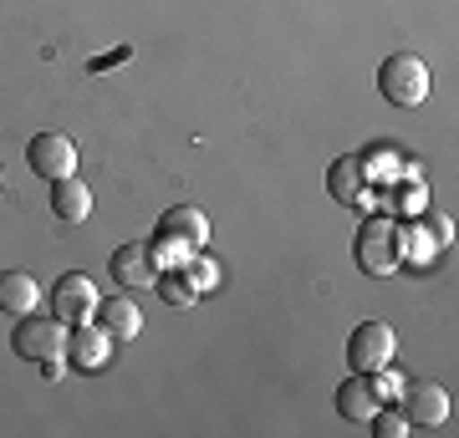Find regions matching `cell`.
<instances>
[{
	"mask_svg": "<svg viewBox=\"0 0 459 438\" xmlns=\"http://www.w3.org/2000/svg\"><path fill=\"white\" fill-rule=\"evenodd\" d=\"M377 92L394 102V107H419L429 98V66L424 56H413V51H394L388 62L377 66Z\"/></svg>",
	"mask_w": 459,
	"mask_h": 438,
	"instance_id": "1",
	"label": "cell"
},
{
	"mask_svg": "<svg viewBox=\"0 0 459 438\" xmlns=\"http://www.w3.org/2000/svg\"><path fill=\"white\" fill-rule=\"evenodd\" d=\"M11 352L21 362H36V367H47V362H62L66 357V322L56 316H21V326L11 331Z\"/></svg>",
	"mask_w": 459,
	"mask_h": 438,
	"instance_id": "2",
	"label": "cell"
},
{
	"mask_svg": "<svg viewBox=\"0 0 459 438\" xmlns=\"http://www.w3.org/2000/svg\"><path fill=\"white\" fill-rule=\"evenodd\" d=\"M394 403H398V413L409 418V428H444V423H449V413H455V398H449V388L429 382V377H413V382H403Z\"/></svg>",
	"mask_w": 459,
	"mask_h": 438,
	"instance_id": "3",
	"label": "cell"
},
{
	"mask_svg": "<svg viewBox=\"0 0 459 438\" xmlns=\"http://www.w3.org/2000/svg\"><path fill=\"white\" fill-rule=\"evenodd\" d=\"M352 255H358V271H368V276H394L398 265H403V255H398V225L394 219H362Z\"/></svg>",
	"mask_w": 459,
	"mask_h": 438,
	"instance_id": "4",
	"label": "cell"
},
{
	"mask_svg": "<svg viewBox=\"0 0 459 438\" xmlns=\"http://www.w3.org/2000/svg\"><path fill=\"white\" fill-rule=\"evenodd\" d=\"M394 352H398V337L388 322H362L347 337V367L352 373H377V367L394 362Z\"/></svg>",
	"mask_w": 459,
	"mask_h": 438,
	"instance_id": "5",
	"label": "cell"
},
{
	"mask_svg": "<svg viewBox=\"0 0 459 438\" xmlns=\"http://www.w3.org/2000/svg\"><path fill=\"white\" fill-rule=\"evenodd\" d=\"M26 163H31L36 179H66V174H77V143L66 138V133H36L31 143H26Z\"/></svg>",
	"mask_w": 459,
	"mask_h": 438,
	"instance_id": "6",
	"label": "cell"
},
{
	"mask_svg": "<svg viewBox=\"0 0 459 438\" xmlns=\"http://www.w3.org/2000/svg\"><path fill=\"white\" fill-rule=\"evenodd\" d=\"M108 357H113V337H108L92 316L66 326V357H62L66 367H77V373H102Z\"/></svg>",
	"mask_w": 459,
	"mask_h": 438,
	"instance_id": "7",
	"label": "cell"
},
{
	"mask_svg": "<svg viewBox=\"0 0 459 438\" xmlns=\"http://www.w3.org/2000/svg\"><path fill=\"white\" fill-rule=\"evenodd\" d=\"M98 286H92V280L82 276V271H66L62 280H56V286H51V316H56V322H87V316H92V311H98Z\"/></svg>",
	"mask_w": 459,
	"mask_h": 438,
	"instance_id": "8",
	"label": "cell"
},
{
	"mask_svg": "<svg viewBox=\"0 0 459 438\" xmlns=\"http://www.w3.org/2000/svg\"><path fill=\"white\" fill-rule=\"evenodd\" d=\"M327 194L347 210H368V163L358 153H342L327 163Z\"/></svg>",
	"mask_w": 459,
	"mask_h": 438,
	"instance_id": "9",
	"label": "cell"
},
{
	"mask_svg": "<svg viewBox=\"0 0 459 438\" xmlns=\"http://www.w3.org/2000/svg\"><path fill=\"white\" fill-rule=\"evenodd\" d=\"M108 276H113V286H123V291H143V286L159 280V265H153V255H148V245L128 240V245H117L113 250Z\"/></svg>",
	"mask_w": 459,
	"mask_h": 438,
	"instance_id": "10",
	"label": "cell"
},
{
	"mask_svg": "<svg viewBox=\"0 0 459 438\" xmlns=\"http://www.w3.org/2000/svg\"><path fill=\"white\" fill-rule=\"evenodd\" d=\"M92 322H98L113 341H133L143 331V311H138V301H133L128 291H117V296H108V301H98Z\"/></svg>",
	"mask_w": 459,
	"mask_h": 438,
	"instance_id": "11",
	"label": "cell"
},
{
	"mask_svg": "<svg viewBox=\"0 0 459 438\" xmlns=\"http://www.w3.org/2000/svg\"><path fill=\"white\" fill-rule=\"evenodd\" d=\"M153 235H169V240H184L189 250H204L210 245V219L195 204H174V210L159 214V229Z\"/></svg>",
	"mask_w": 459,
	"mask_h": 438,
	"instance_id": "12",
	"label": "cell"
},
{
	"mask_svg": "<svg viewBox=\"0 0 459 438\" xmlns=\"http://www.w3.org/2000/svg\"><path fill=\"white\" fill-rule=\"evenodd\" d=\"M377 408H383V398H377V388H373L368 373H352V377L337 382V413H342L347 423H368Z\"/></svg>",
	"mask_w": 459,
	"mask_h": 438,
	"instance_id": "13",
	"label": "cell"
},
{
	"mask_svg": "<svg viewBox=\"0 0 459 438\" xmlns=\"http://www.w3.org/2000/svg\"><path fill=\"white\" fill-rule=\"evenodd\" d=\"M51 214H56L62 225H82L87 214H92V189H87L77 174L51 179Z\"/></svg>",
	"mask_w": 459,
	"mask_h": 438,
	"instance_id": "14",
	"label": "cell"
},
{
	"mask_svg": "<svg viewBox=\"0 0 459 438\" xmlns=\"http://www.w3.org/2000/svg\"><path fill=\"white\" fill-rule=\"evenodd\" d=\"M36 306H41V280L26 276V271H5V276H0V311L31 316Z\"/></svg>",
	"mask_w": 459,
	"mask_h": 438,
	"instance_id": "15",
	"label": "cell"
},
{
	"mask_svg": "<svg viewBox=\"0 0 459 438\" xmlns=\"http://www.w3.org/2000/svg\"><path fill=\"white\" fill-rule=\"evenodd\" d=\"M153 291L164 296L169 306H195L199 301V291H195V280H189V271H159V280H153Z\"/></svg>",
	"mask_w": 459,
	"mask_h": 438,
	"instance_id": "16",
	"label": "cell"
},
{
	"mask_svg": "<svg viewBox=\"0 0 459 438\" xmlns=\"http://www.w3.org/2000/svg\"><path fill=\"white\" fill-rule=\"evenodd\" d=\"M148 255H153V265H159V271H179V265H184L189 255H195V250H189L184 240H169V235H153V245H148Z\"/></svg>",
	"mask_w": 459,
	"mask_h": 438,
	"instance_id": "17",
	"label": "cell"
},
{
	"mask_svg": "<svg viewBox=\"0 0 459 438\" xmlns=\"http://www.w3.org/2000/svg\"><path fill=\"white\" fill-rule=\"evenodd\" d=\"M184 271H189V280H195V291H199V296H210L214 286H220V265H214L204 250H195V255L184 260Z\"/></svg>",
	"mask_w": 459,
	"mask_h": 438,
	"instance_id": "18",
	"label": "cell"
},
{
	"mask_svg": "<svg viewBox=\"0 0 459 438\" xmlns=\"http://www.w3.org/2000/svg\"><path fill=\"white\" fill-rule=\"evenodd\" d=\"M368 428H373L377 438H403L409 434V418H403L398 408H377L373 418H368Z\"/></svg>",
	"mask_w": 459,
	"mask_h": 438,
	"instance_id": "19",
	"label": "cell"
},
{
	"mask_svg": "<svg viewBox=\"0 0 459 438\" xmlns=\"http://www.w3.org/2000/svg\"><path fill=\"white\" fill-rule=\"evenodd\" d=\"M429 229H434V240H439V245H449V240H455V225H449L444 214H429Z\"/></svg>",
	"mask_w": 459,
	"mask_h": 438,
	"instance_id": "20",
	"label": "cell"
},
{
	"mask_svg": "<svg viewBox=\"0 0 459 438\" xmlns=\"http://www.w3.org/2000/svg\"><path fill=\"white\" fill-rule=\"evenodd\" d=\"M128 56H133L128 47H117L113 56H98V62H92V72H102V66H113V62H128Z\"/></svg>",
	"mask_w": 459,
	"mask_h": 438,
	"instance_id": "21",
	"label": "cell"
},
{
	"mask_svg": "<svg viewBox=\"0 0 459 438\" xmlns=\"http://www.w3.org/2000/svg\"><path fill=\"white\" fill-rule=\"evenodd\" d=\"M0 189H5V174H0Z\"/></svg>",
	"mask_w": 459,
	"mask_h": 438,
	"instance_id": "22",
	"label": "cell"
}]
</instances>
